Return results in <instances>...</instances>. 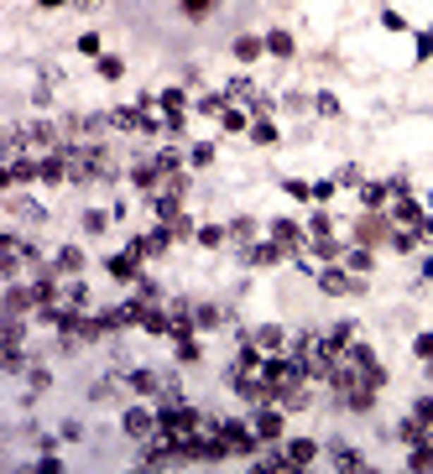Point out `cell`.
Segmentation results:
<instances>
[{
    "label": "cell",
    "mask_w": 433,
    "mask_h": 474,
    "mask_svg": "<svg viewBox=\"0 0 433 474\" xmlns=\"http://www.w3.org/2000/svg\"><path fill=\"white\" fill-rule=\"evenodd\" d=\"M382 235H391V230H386V214H382V208H371V214H360V225H355V240H360V245L382 240Z\"/></svg>",
    "instance_id": "obj_11"
},
{
    "label": "cell",
    "mask_w": 433,
    "mask_h": 474,
    "mask_svg": "<svg viewBox=\"0 0 433 474\" xmlns=\"http://www.w3.org/2000/svg\"><path fill=\"white\" fill-rule=\"evenodd\" d=\"M413 354H417V360H433V334H417L413 339Z\"/></svg>",
    "instance_id": "obj_36"
},
{
    "label": "cell",
    "mask_w": 433,
    "mask_h": 474,
    "mask_svg": "<svg viewBox=\"0 0 433 474\" xmlns=\"http://www.w3.org/2000/svg\"><path fill=\"white\" fill-rule=\"evenodd\" d=\"M324 235H334V219L324 214V208H313V219H308V240H324Z\"/></svg>",
    "instance_id": "obj_21"
},
{
    "label": "cell",
    "mask_w": 433,
    "mask_h": 474,
    "mask_svg": "<svg viewBox=\"0 0 433 474\" xmlns=\"http://www.w3.org/2000/svg\"><path fill=\"white\" fill-rule=\"evenodd\" d=\"M136 250H141V261H152V256H167V250H173V230H152V235H141L136 240Z\"/></svg>",
    "instance_id": "obj_9"
},
{
    "label": "cell",
    "mask_w": 433,
    "mask_h": 474,
    "mask_svg": "<svg viewBox=\"0 0 433 474\" xmlns=\"http://www.w3.org/2000/svg\"><path fill=\"white\" fill-rule=\"evenodd\" d=\"M73 6H84V11H94V6H104V0H73Z\"/></svg>",
    "instance_id": "obj_43"
},
{
    "label": "cell",
    "mask_w": 433,
    "mask_h": 474,
    "mask_svg": "<svg viewBox=\"0 0 433 474\" xmlns=\"http://www.w3.org/2000/svg\"><path fill=\"white\" fill-rule=\"evenodd\" d=\"M230 240H240V245H251V219H235V225H230Z\"/></svg>",
    "instance_id": "obj_37"
},
{
    "label": "cell",
    "mask_w": 433,
    "mask_h": 474,
    "mask_svg": "<svg viewBox=\"0 0 433 474\" xmlns=\"http://www.w3.org/2000/svg\"><path fill=\"white\" fill-rule=\"evenodd\" d=\"M345 266L355 271V276H365V271L376 266V261H371V250H365V245H355V250H350V256H345Z\"/></svg>",
    "instance_id": "obj_22"
},
{
    "label": "cell",
    "mask_w": 433,
    "mask_h": 474,
    "mask_svg": "<svg viewBox=\"0 0 433 474\" xmlns=\"http://www.w3.org/2000/svg\"><path fill=\"white\" fill-rule=\"evenodd\" d=\"M130 391H141V397H157V391H162V380H157L152 370H130Z\"/></svg>",
    "instance_id": "obj_19"
},
{
    "label": "cell",
    "mask_w": 433,
    "mask_h": 474,
    "mask_svg": "<svg viewBox=\"0 0 433 474\" xmlns=\"http://www.w3.org/2000/svg\"><path fill=\"white\" fill-rule=\"evenodd\" d=\"M136 271H141V250L136 245L121 250V256H110V276H115V282H136Z\"/></svg>",
    "instance_id": "obj_8"
},
{
    "label": "cell",
    "mask_w": 433,
    "mask_h": 474,
    "mask_svg": "<svg viewBox=\"0 0 433 474\" xmlns=\"http://www.w3.org/2000/svg\"><path fill=\"white\" fill-rule=\"evenodd\" d=\"M293 47H298L293 32H272V37H267V52H277V58H293Z\"/></svg>",
    "instance_id": "obj_23"
},
{
    "label": "cell",
    "mask_w": 433,
    "mask_h": 474,
    "mask_svg": "<svg viewBox=\"0 0 433 474\" xmlns=\"http://www.w3.org/2000/svg\"><path fill=\"white\" fill-rule=\"evenodd\" d=\"M251 136L261 141V146H272V141H277V125H272V120H256V125H251Z\"/></svg>",
    "instance_id": "obj_32"
},
{
    "label": "cell",
    "mask_w": 433,
    "mask_h": 474,
    "mask_svg": "<svg viewBox=\"0 0 433 474\" xmlns=\"http://www.w3.org/2000/svg\"><path fill=\"white\" fill-rule=\"evenodd\" d=\"M37 6H42V11H52V6H68V0H37Z\"/></svg>",
    "instance_id": "obj_42"
},
{
    "label": "cell",
    "mask_w": 433,
    "mask_h": 474,
    "mask_svg": "<svg viewBox=\"0 0 433 474\" xmlns=\"http://www.w3.org/2000/svg\"><path fill=\"white\" fill-rule=\"evenodd\" d=\"M251 344H256L261 354H282V344H287V328H277V323H261L256 334H251Z\"/></svg>",
    "instance_id": "obj_10"
},
{
    "label": "cell",
    "mask_w": 433,
    "mask_h": 474,
    "mask_svg": "<svg viewBox=\"0 0 433 474\" xmlns=\"http://www.w3.org/2000/svg\"><path fill=\"white\" fill-rule=\"evenodd\" d=\"M261 52H267V37H235V58L240 63H256Z\"/></svg>",
    "instance_id": "obj_16"
},
{
    "label": "cell",
    "mask_w": 433,
    "mask_h": 474,
    "mask_svg": "<svg viewBox=\"0 0 433 474\" xmlns=\"http://www.w3.org/2000/svg\"><path fill=\"white\" fill-rule=\"evenodd\" d=\"M240 256H245V261H251V266H277V261L287 256V250H282L277 240H256V245H245V250H240Z\"/></svg>",
    "instance_id": "obj_6"
},
{
    "label": "cell",
    "mask_w": 433,
    "mask_h": 474,
    "mask_svg": "<svg viewBox=\"0 0 433 474\" xmlns=\"http://www.w3.org/2000/svg\"><path fill=\"white\" fill-rule=\"evenodd\" d=\"M386 199H391L386 182H360V204L365 208H386Z\"/></svg>",
    "instance_id": "obj_17"
},
{
    "label": "cell",
    "mask_w": 433,
    "mask_h": 474,
    "mask_svg": "<svg viewBox=\"0 0 433 474\" xmlns=\"http://www.w3.org/2000/svg\"><path fill=\"white\" fill-rule=\"evenodd\" d=\"M52 276H84V250L78 245H63L52 256Z\"/></svg>",
    "instance_id": "obj_7"
},
{
    "label": "cell",
    "mask_w": 433,
    "mask_h": 474,
    "mask_svg": "<svg viewBox=\"0 0 433 474\" xmlns=\"http://www.w3.org/2000/svg\"><path fill=\"white\" fill-rule=\"evenodd\" d=\"M334 464H339V469H365V459H360L355 449H334Z\"/></svg>",
    "instance_id": "obj_30"
},
{
    "label": "cell",
    "mask_w": 433,
    "mask_h": 474,
    "mask_svg": "<svg viewBox=\"0 0 433 474\" xmlns=\"http://www.w3.org/2000/svg\"><path fill=\"white\" fill-rule=\"evenodd\" d=\"M209 428L225 438V449H230V454H245V459H256V454H261L256 428H251V423H240V417H209Z\"/></svg>",
    "instance_id": "obj_3"
},
{
    "label": "cell",
    "mask_w": 433,
    "mask_h": 474,
    "mask_svg": "<svg viewBox=\"0 0 433 474\" xmlns=\"http://www.w3.org/2000/svg\"><path fill=\"white\" fill-rule=\"evenodd\" d=\"M382 386H386V370H382V360H376L360 339L339 349V365H334V375H329V391H334L345 406L365 412V406L376 401V391H382Z\"/></svg>",
    "instance_id": "obj_1"
},
{
    "label": "cell",
    "mask_w": 433,
    "mask_h": 474,
    "mask_svg": "<svg viewBox=\"0 0 433 474\" xmlns=\"http://www.w3.org/2000/svg\"><path fill=\"white\" fill-rule=\"evenodd\" d=\"M313 110H319V115H334L339 99H334V94H319V99H313Z\"/></svg>",
    "instance_id": "obj_40"
},
{
    "label": "cell",
    "mask_w": 433,
    "mask_h": 474,
    "mask_svg": "<svg viewBox=\"0 0 433 474\" xmlns=\"http://www.w3.org/2000/svg\"><path fill=\"white\" fill-rule=\"evenodd\" d=\"M99 42H104L99 32H84V37H78V52H84V58H104V52H99Z\"/></svg>",
    "instance_id": "obj_28"
},
{
    "label": "cell",
    "mask_w": 433,
    "mask_h": 474,
    "mask_svg": "<svg viewBox=\"0 0 433 474\" xmlns=\"http://www.w3.org/2000/svg\"><path fill=\"white\" fill-rule=\"evenodd\" d=\"M355 334H360L355 323H334V328H329V344H334V349H345V344H355Z\"/></svg>",
    "instance_id": "obj_25"
},
{
    "label": "cell",
    "mask_w": 433,
    "mask_h": 474,
    "mask_svg": "<svg viewBox=\"0 0 433 474\" xmlns=\"http://www.w3.org/2000/svg\"><path fill=\"white\" fill-rule=\"evenodd\" d=\"M319 287H324V292H329V297H345V292H355V282H350V276L339 271L334 261H329V266L319 271Z\"/></svg>",
    "instance_id": "obj_12"
},
{
    "label": "cell",
    "mask_w": 433,
    "mask_h": 474,
    "mask_svg": "<svg viewBox=\"0 0 433 474\" xmlns=\"http://www.w3.org/2000/svg\"><path fill=\"white\" fill-rule=\"evenodd\" d=\"M256 438L261 443H272V438H282V412H277V406H267V412H256Z\"/></svg>",
    "instance_id": "obj_13"
},
{
    "label": "cell",
    "mask_w": 433,
    "mask_h": 474,
    "mask_svg": "<svg viewBox=\"0 0 433 474\" xmlns=\"http://www.w3.org/2000/svg\"><path fill=\"white\" fill-rule=\"evenodd\" d=\"M282 454H287V464H293V469H308V464H313V454H319V443H313V438H293Z\"/></svg>",
    "instance_id": "obj_14"
},
{
    "label": "cell",
    "mask_w": 433,
    "mask_h": 474,
    "mask_svg": "<svg viewBox=\"0 0 433 474\" xmlns=\"http://www.w3.org/2000/svg\"><path fill=\"white\" fill-rule=\"evenodd\" d=\"M287 193H293V199H313V188H308V182H298V177H287Z\"/></svg>",
    "instance_id": "obj_41"
},
{
    "label": "cell",
    "mask_w": 433,
    "mask_h": 474,
    "mask_svg": "<svg viewBox=\"0 0 433 474\" xmlns=\"http://www.w3.org/2000/svg\"><path fill=\"white\" fill-rule=\"evenodd\" d=\"M225 235H230V230H219V225H199V245L214 250V245H225Z\"/></svg>",
    "instance_id": "obj_27"
},
{
    "label": "cell",
    "mask_w": 433,
    "mask_h": 474,
    "mask_svg": "<svg viewBox=\"0 0 433 474\" xmlns=\"http://www.w3.org/2000/svg\"><path fill=\"white\" fill-rule=\"evenodd\" d=\"M126 438H152L157 432V412H147V406H126Z\"/></svg>",
    "instance_id": "obj_4"
},
{
    "label": "cell",
    "mask_w": 433,
    "mask_h": 474,
    "mask_svg": "<svg viewBox=\"0 0 433 474\" xmlns=\"http://www.w3.org/2000/svg\"><path fill=\"white\" fill-rule=\"evenodd\" d=\"M188 162H193V167H209V162H214V146H209V141H204V146H193Z\"/></svg>",
    "instance_id": "obj_35"
},
{
    "label": "cell",
    "mask_w": 433,
    "mask_h": 474,
    "mask_svg": "<svg viewBox=\"0 0 433 474\" xmlns=\"http://www.w3.org/2000/svg\"><path fill=\"white\" fill-rule=\"evenodd\" d=\"M219 120H225V130H235V136H240V130H251V120H245L240 110H225V115H219Z\"/></svg>",
    "instance_id": "obj_33"
},
{
    "label": "cell",
    "mask_w": 433,
    "mask_h": 474,
    "mask_svg": "<svg viewBox=\"0 0 433 474\" xmlns=\"http://www.w3.org/2000/svg\"><path fill=\"white\" fill-rule=\"evenodd\" d=\"M214 6H219V0H183V16H188V21H204V16H214Z\"/></svg>",
    "instance_id": "obj_24"
},
{
    "label": "cell",
    "mask_w": 433,
    "mask_h": 474,
    "mask_svg": "<svg viewBox=\"0 0 433 474\" xmlns=\"http://www.w3.org/2000/svg\"><path fill=\"white\" fill-rule=\"evenodd\" d=\"M272 240H277L287 256H298V250H308V235L293 225V219H277V225H272Z\"/></svg>",
    "instance_id": "obj_5"
},
{
    "label": "cell",
    "mask_w": 433,
    "mask_h": 474,
    "mask_svg": "<svg viewBox=\"0 0 433 474\" xmlns=\"http://www.w3.org/2000/svg\"><path fill=\"white\" fill-rule=\"evenodd\" d=\"M193 318H199V328H209V323H219V308L214 302H193Z\"/></svg>",
    "instance_id": "obj_29"
},
{
    "label": "cell",
    "mask_w": 433,
    "mask_h": 474,
    "mask_svg": "<svg viewBox=\"0 0 433 474\" xmlns=\"http://www.w3.org/2000/svg\"><path fill=\"white\" fill-rule=\"evenodd\" d=\"M110 120L121 125V130H141V104H130V110H115Z\"/></svg>",
    "instance_id": "obj_26"
},
{
    "label": "cell",
    "mask_w": 433,
    "mask_h": 474,
    "mask_svg": "<svg viewBox=\"0 0 433 474\" xmlns=\"http://www.w3.org/2000/svg\"><path fill=\"white\" fill-rule=\"evenodd\" d=\"M391 219H397V225H423V208H417V199L397 193V204H391Z\"/></svg>",
    "instance_id": "obj_15"
},
{
    "label": "cell",
    "mask_w": 433,
    "mask_h": 474,
    "mask_svg": "<svg viewBox=\"0 0 433 474\" xmlns=\"http://www.w3.org/2000/svg\"><path fill=\"white\" fill-rule=\"evenodd\" d=\"M225 99H230V104H245V99H261V94H256V84H251V78H235V84L225 89Z\"/></svg>",
    "instance_id": "obj_20"
},
{
    "label": "cell",
    "mask_w": 433,
    "mask_h": 474,
    "mask_svg": "<svg viewBox=\"0 0 433 474\" xmlns=\"http://www.w3.org/2000/svg\"><path fill=\"white\" fill-rule=\"evenodd\" d=\"M204 428H209V417H204V412H193V406H183V401H167L162 412H157V432H162V438L188 443L193 432H204Z\"/></svg>",
    "instance_id": "obj_2"
},
{
    "label": "cell",
    "mask_w": 433,
    "mask_h": 474,
    "mask_svg": "<svg viewBox=\"0 0 433 474\" xmlns=\"http://www.w3.org/2000/svg\"><path fill=\"white\" fill-rule=\"evenodd\" d=\"M99 73H104V78H121L126 63H121V58H99Z\"/></svg>",
    "instance_id": "obj_38"
},
{
    "label": "cell",
    "mask_w": 433,
    "mask_h": 474,
    "mask_svg": "<svg viewBox=\"0 0 433 474\" xmlns=\"http://www.w3.org/2000/svg\"><path fill=\"white\" fill-rule=\"evenodd\" d=\"M334 182H350V188H360L365 177H360V167H339V177H334Z\"/></svg>",
    "instance_id": "obj_39"
},
{
    "label": "cell",
    "mask_w": 433,
    "mask_h": 474,
    "mask_svg": "<svg viewBox=\"0 0 433 474\" xmlns=\"http://www.w3.org/2000/svg\"><path fill=\"white\" fill-rule=\"evenodd\" d=\"M199 354H204V349H199V339H178V360H183V365H193Z\"/></svg>",
    "instance_id": "obj_31"
},
{
    "label": "cell",
    "mask_w": 433,
    "mask_h": 474,
    "mask_svg": "<svg viewBox=\"0 0 433 474\" xmlns=\"http://www.w3.org/2000/svg\"><path fill=\"white\" fill-rule=\"evenodd\" d=\"M308 250H313L319 261H339V256H345V245H339L334 235H324V240H308Z\"/></svg>",
    "instance_id": "obj_18"
},
{
    "label": "cell",
    "mask_w": 433,
    "mask_h": 474,
    "mask_svg": "<svg viewBox=\"0 0 433 474\" xmlns=\"http://www.w3.org/2000/svg\"><path fill=\"white\" fill-rule=\"evenodd\" d=\"M157 104H162V115H167V110H183L188 99H183V89H162V99H157Z\"/></svg>",
    "instance_id": "obj_34"
}]
</instances>
